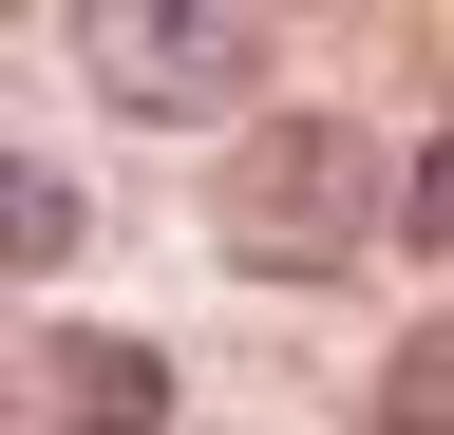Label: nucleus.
<instances>
[{
	"label": "nucleus",
	"instance_id": "1",
	"mask_svg": "<svg viewBox=\"0 0 454 435\" xmlns=\"http://www.w3.org/2000/svg\"><path fill=\"white\" fill-rule=\"evenodd\" d=\"M397 228V171L360 114H265L227 133V190H208V246L247 265V284H322V265H360Z\"/></svg>",
	"mask_w": 454,
	"mask_h": 435
},
{
	"label": "nucleus",
	"instance_id": "2",
	"mask_svg": "<svg viewBox=\"0 0 454 435\" xmlns=\"http://www.w3.org/2000/svg\"><path fill=\"white\" fill-rule=\"evenodd\" d=\"M76 76L152 133H265V0H57Z\"/></svg>",
	"mask_w": 454,
	"mask_h": 435
},
{
	"label": "nucleus",
	"instance_id": "3",
	"mask_svg": "<svg viewBox=\"0 0 454 435\" xmlns=\"http://www.w3.org/2000/svg\"><path fill=\"white\" fill-rule=\"evenodd\" d=\"M57 435H170V360L152 341H76L57 360Z\"/></svg>",
	"mask_w": 454,
	"mask_h": 435
},
{
	"label": "nucleus",
	"instance_id": "4",
	"mask_svg": "<svg viewBox=\"0 0 454 435\" xmlns=\"http://www.w3.org/2000/svg\"><path fill=\"white\" fill-rule=\"evenodd\" d=\"M76 228H95V190H76V171H38V151H0V284L76 265Z\"/></svg>",
	"mask_w": 454,
	"mask_h": 435
},
{
	"label": "nucleus",
	"instance_id": "5",
	"mask_svg": "<svg viewBox=\"0 0 454 435\" xmlns=\"http://www.w3.org/2000/svg\"><path fill=\"white\" fill-rule=\"evenodd\" d=\"M379 435H454V322H417L379 360Z\"/></svg>",
	"mask_w": 454,
	"mask_h": 435
},
{
	"label": "nucleus",
	"instance_id": "6",
	"mask_svg": "<svg viewBox=\"0 0 454 435\" xmlns=\"http://www.w3.org/2000/svg\"><path fill=\"white\" fill-rule=\"evenodd\" d=\"M397 246H454V133L397 151Z\"/></svg>",
	"mask_w": 454,
	"mask_h": 435
},
{
	"label": "nucleus",
	"instance_id": "7",
	"mask_svg": "<svg viewBox=\"0 0 454 435\" xmlns=\"http://www.w3.org/2000/svg\"><path fill=\"white\" fill-rule=\"evenodd\" d=\"M0 416H20V378H0Z\"/></svg>",
	"mask_w": 454,
	"mask_h": 435
}]
</instances>
